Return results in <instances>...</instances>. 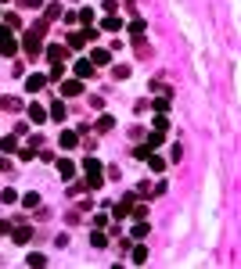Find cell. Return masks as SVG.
<instances>
[{
    "mask_svg": "<svg viewBox=\"0 0 241 269\" xmlns=\"http://www.w3.org/2000/svg\"><path fill=\"white\" fill-rule=\"evenodd\" d=\"M155 111H159V115H166V111H169V97H159V101H155Z\"/></svg>",
    "mask_w": 241,
    "mask_h": 269,
    "instance_id": "obj_32",
    "label": "cell"
},
{
    "mask_svg": "<svg viewBox=\"0 0 241 269\" xmlns=\"http://www.w3.org/2000/svg\"><path fill=\"white\" fill-rule=\"evenodd\" d=\"M76 22H83V25H94V7H83V11L76 15Z\"/></svg>",
    "mask_w": 241,
    "mask_h": 269,
    "instance_id": "obj_20",
    "label": "cell"
},
{
    "mask_svg": "<svg viewBox=\"0 0 241 269\" xmlns=\"http://www.w3.org/2000/svg\"><path fill=\"white\" fill-rule=\"evenodd\" d=\"M0 4H4V0H0Z\"/></svg>",
    "mask_w": 241,
    "mask_h": 269,
    "instance_id": "obj_37",
    "label": "cell"
},
{
    "mask_svg": "<svg viewBox=\"0 0 241 269\" xmlns=\"http://www.w3.org/2000/svg\"><path fill=\"white\" fill-rule=\"evenodd\" d=\"M25 262H29V266H36V269H40V266H47V255H40V252H33L29 258H25Z\"/></svg>",
    "mask_w": 241,
    "mask_h": 269,
    "instance_id": "obj_25",
    "label": "cell"
},
{
    "mask_svg": "<svg viewBox=\"0 0 241 269\" xmlns=\"http://www.w3.org/2000/svg\"><path fill=\"white\" fill-rule=\"evenodd\" d=\"M148 230H151V226H148V219H137V222H133V230H130V234H133L137 240H141V237L148 234Z\"/></svg>",
    "mask_w": 241,
    "mask_h": 269,
    "instance_id": "obj_19",
    "label": "cell"
},
{
    "mask_svg": "<svg viewBox=\"0 0 241 269\" xmlns=\"http://www.w3.org/2000/svg\"><path fill=\"white\" fill-rule=\"evenodd\" d=\"M58 176H61V180H65V183H69V180H72V176H76V165H72L69 158H58Z\"/></svg>",
    "mask_w": 241,
    "mask_h": 269,
    "instance_id": "obj_11",
    "label": "cell"
},
{
    "mask_svg": "<svg viewBox=\"0 0 241 269\" xmlns=\"http://www.w3.org/2000/svg\"><path fill=\"white\" fill-rule=\"evenodd\" d=\"M162 144H166V133H159V129H155V133L148 136V147L155 151V147H162Z\"/></svg>",
    "mask_w": 241,
    "mask_h": 269,
    "instance_id": "obj_23",
    "label": "cell"
},
{
    "mask_svg": "<svg viewBox=\"0 0 241 269\" xmlns=\"http://www.w3.org/2000/svg\"><path fill=\"white\" fill-rule=\"evenodd\" d=\"M7 230H11V226H7V222H4V219H0V237H4V234H7Z\"/></svg>",
    "mask_w": 241,
    "mask_h": 269,
    "instance_id": "obj_36",
    "label": "cell"
},
{
    "mask_svg": "<svg viewBox=\"0 0 241 269\" xmlns=\"http://www.w3.org/2000/svg\"><path fill=\"white\" fill-rule=\"evenodd\" d=\"M144 29H148V25H144V18H137V22H130V33H133L137 40H141V36H144Z\"/></svg>",
    "mask_w": 241,
    "mask_h": 269,
    "instance_id": "obj_24",
    "label": "cell"
},
{
    "mask_svg": "<svg viewBox=\"0 0 241 269\" xmlns=\"http://www.w3.org/2000/svg\"><path fill=\"white\" fill-rule=\"evenodd\" d=\"M65 76V68H61V61H51V79H61Z\"/></svg>",
    "mask_w": 241,
    "mask_h": 269,
    "instance_id": "obj_33",
    "label": "cell"
},
{
    "mask_svg": "<svg viewBox=\"0 0 241 269\" xmlns=\"http://www.w3.org/2000/svg\"><path fill=\"white\" fill-rule=\"evenodd\" d=\"M0 201H4V205H15V201H18V194H15L11 187H7L4 194H0Z\"/></svg>",
    "mask_w": 241,
    "mask_h": 269,
    "instance_id": "obj_30",
    "label": "cell"
},
{
    "mask_svg": "<svg viewBox=\"0 0 241 269\" xmlns=\"http://www.w3.org/2000/svg\"><path fill=\"white\" fill-rule=\"evenodd\" d=\"M22 205H25V208H36V205H40V194H33V190H29V194L22 198Z\"/></svg>",
    "mask_w": 241,
    "mask_h": 269,
    "instance_id": "obj_27",
    "label": "cell"
},
{
    "mask_svg": "<svg viewBox=\"0 0 241 269\" xmlns=\"http://www.w3.org/2000/svg\"><path fill=\"white\" fill-rule=\"evenodd\" d=\"M108 61H112V50H105V47L90 50V65H94V68H101V65H108Z\"/></svg>",
    "mask_w": 241,
    "mask_h": 269,
    "instance_id": "obj_7",
    "label": "cell"
},
{
    "mask_svg": "<svg viewBox=\"0 0 241 269\" xmlns=\"http://www.w3.org/2000/svg\"><path fill=\"white\" fill-rule=\"evenodd\" d=\"M130 258H133L137 266H144V262H148V252H144V244H141V248H133V255H130Z\"/></svg>",
    "mask_w": 241,
    "mask_h": 269,
    "instance_id": "obj_26",
    "label": "cell"
},
{
    "mask_svg": "<svg viewBox=\"0 0 241 269\" xmlns=\"http://www.w3.org/2000/svg\"><path fill=\"white\" fill-rule=\"evenodd\" d=\"M97 29H101V33H119V29H123V22H119L115 15H108V18H101Z\"/></svg>",
    "mask_w": 241,
    "mask_h": 269,
    "instance_id": "obj_12",
    "label": "cell"
},
{
    "mask_svg": "<svg viewBox=\"0 0 241 269\" xmlns=\"http://www.w3.org/2000/svg\"><path fill=\"white\" fill-rule=\"evenodd\" d=\"M148 154H151V147H148V144H141V147H133V158H141V162H144Z\"/></svg>",
    "mask_w": 241,
    "mask_h": 269,
    "instance_id": "obj_31",
    "label": "cell"
},
{
    "mask_svg": "<svg viewBox=\"0 0 241 269\" xmlns=\"http://www.w3.org/2000/svg\"><path fill=\"white\" fill-rule=\"evenodd\" d=\"M47 118H54V122H61V118H65V104H61V101H51V108H47Z\"/></svg>",
    "mask_w": 241,
    "mask_h": 269,
    "instance_id": "obj_14",
    "label": "cell"
},
{
    "mask_svg": "<svg viewBox=\"0 0 241 269\" xmlns=\"http://www.w3.org/2000/svg\"><path fill=\"white\" fill-rule=\"evenodd\" d=\"M90 244H94V248H105V244H108V234H105V230L97 226L94 234H90Z\"/></svg>",
    "mask_w": 241,
    "mask_h": 269,
    "instance_id": "obj_18",
    "label": "cell"
},
{
    "mask_svg": "<svg viewBox=\"0 0 241 269\" xmlns=\"http://www.w3.org/2000/svg\"><path fill=\"white\" fill-rule=\"evenodd\" d=\"M0 54H4V58H15L18 54V43H15V36H11L7 25H0Z\"/></svg>",
    "mask_w": 241,
    "mask_h": 269,
    "instance_id": "obj_2",
    "label": "cell"
},
{
    "mask_svg": "<svg viewBox=\"0 0 241 269\" xmlns=\"http://www.w3.org/2000/svg\"><path fill=\"white\" fill-rule=\"evenodd\" d=\"M72 68H76V79H90V76H94V65H90V58H76V65H72Z\"/></svg>",
    "mask_w": 241,
    "mask_h": 269,
    "instance_id": "obj_5",
    "label": "cell"
},
{
    "mask_svg": "<svg viewBox=\"0 0 241 269\" xmlns=\"http://www.w3.org/2000/svg\"><path fill=\"white\" fill-rule=\"evenodd\" d=\"M155 129L166 133V129H169V115H155Z\"/></svg>",
    "mask_w": 241,
    "mask_h": 269,
    "instance_id": "obj_28",
    "label": "cell"
},
{
    "mask_svg": "<svg viewBox=\"0 0 241 269\" xmlns=\"http://www.w3.org/2000/svg\"><path fill=\"white\" fill-rule=\"evenodd\" d=\"M43 33H47V25H43V22H36L33 25V29H25V36H22V43H25V54H40L43 50Z\"/></svg>",
    "mask_w": 241,
    "mask_h": 269,
    "instance_id": "obj_1",
    "label": "cell"
},
{
    "mask_svg": "<svg viewBox=\"0 0 241 269\" xmlns=\"http://www.w3.org/2000/svg\"><path fill=\"white\" fill-rule=\"evenodd\" d=\"M18 4H22V7H33V11H36V7H43V0H18Z\"/></svg>",
    "mask_w": 241,
    "mask_h": 269,
    "instance_id": "obj_35",
    "label": "cell"
},
{
    "mask_svg": "<svg viewBox=\"0 0 241 269\" xmlns=\"http://www.w3.org/2000/svg\"><path fill=\"white\" fill-rule=\"evenodd\" d=\"M87 43H90V40H87V33H69V47H72V50L87 47Z\"/></svg>",
    "mask_w": 241,
    "mask_h": 269,
    "instance_id": "obj_15",
    "label": "cell"
},
{
    "mask_svg": "<svg viewBox=\"0 0 241 269\" xmlns=\"http://www.w3.org/2000/svg\"><path fill=\"white\" fill-rule=\"evenodd\" d=\"M144 162H148V169H151V172H166V162L159 158V154H148Z\"/></svg>",
    "mask_w": 241,
    "mask_h": 269,
    "instance_id": "obj_17",
    "label": "cell"
},
{
    "mask_svg": "<svg viewBox=\"0 0 241 269\" xmlns=\"http://www.w3.org/2000/svg\"><path fill=\"white\" fill-rule=\"evenodd\" d=\"M25 115H29V122H33V126L47 122V108H40V104H29V111H25Z\"/></svg>",
    "mask_w": 241,
    "mask_h": 269,
    "instance_id": "obj_10",
    "label": "cell"
},
{
    "mask_svg": "<svg viewBox=\"0 0 241 269\" xmlns=\"http://www.w3.org/2000/svg\"><path fill=\"white\" fill-rule=\"evenodd\" d=\"M58 147H61V151H76V147H79V133H72V129H65V133L58 136Z\"/></svg>",
    "mask_w": 241,
    "mask_h": 269,
    "instance_id": "obj_3",
    "label": "cell"
},
{
    "mask_svg": "<svg viewBox=\"0 0 241 269\" xmlns=\"http://www.w3.org/2000/svg\"><path fill=\"white\" fill-rule=\"evenodd\" d=\"M101 183H105V176H101V172H87V187L90 190H97Z\"/></svg>",
    "mask_w": 241,
    "mask_h": 269,
    "instance_id": "obj_22",
    "label": "cell"
},
{
    "mask_svg": "<svg viewBox=\"0 0 241 269\" xmlns=\"http://www.w3.org/2000/svg\"><path fill=\"white\" fill-rule=\"evenodd\" d=\"M47 18H51V22H54V18H61V4H51L47 7Z\"/></svg>",
    "mask_w": 241,
    "mask_h": 269,
    "instance_id": "obj_34",
    "label": "cell"
},
{
    "mask_svg": "<svg viewBox=\"0 0 241 269\" xmlns=\"http://www.w3.org/2000/svg\"><path fill=\"white\" fill-rule=\"evenodd\" d=\"M0 151H4V154H15V151H18V136H0Z\"/></svg>",
    "mask_w": 241,
    "mask_h": 269,
    "instance_id": "obj_16",
    "label": "cell"
},
{
    "mask_svg": "<svg viewBox=\"0 0 241 269\" xmlns=\"http://www.w3.org/2000/svg\"><path fill=\"white\" fill-rule=\"evenodd\" d=\"M43 86H47V76H29L25 79V94H40Z\"/></svg>",
    "mask_w": 241,
    "mask_h": 269,
    "instance_id": "obj_9",
    "label": "cell"
},
{
    "mask_svg": "<svg viewBox=\"0 0 241 269\" xmlns=\"http://www.w3.org/2000/svg\"><path fill=\"white\" fill-rule=\"evenodd\" d=\"M133 201H137V194H130V198H123L119 205L112 208V219H123V216H130V208H133Z\"/></svg>",
    "mask_w": 241,
    "mask_h": 269,
    "instance_id": "obj_6",
    "label": "cell"
},
{
    "mask_svg": "<svg viewBox=\"0 0 241 269\" xmlns=\"http://www.w3.org/2000/svg\"><path fill=\"white\" fill-rule=\"evenodd\" d=\"M112 126H115V118H112V115H101V118H97V133H108Z\"/></svg>",
    "mask_w": 241,
    "mask_h": 269,
    "instance_id": "obj_21",
    "label": "cell"
},
{
    "mask_svg": "<svg viewBox=\"0 0 241 269\" xmlns=\"http://www.w3.org/2000/svg\"><path fill=\"white\" fill-rule=\"evenodd\" d=\"M58 86H61L65 97H79V94H83V79H61Z\"/></svg>",
    "mask_w": 241,
    "mask_h": 269,
    "instance_id": "obj_4",
    "label": "cell"
},
{
    "mask_svg": "<svg viewBox=\"0 0 241 269\" xmlns=\"http://www.w3.org/2000/svg\"><path fill=\"white\" fill-rule=\"evenodd\" d=\"M83 169L87 172H101V162L97 158H83Z\"/></svg>",
    "mask_w": 241,
    "mask_h": 269,
    "instance_id": "obj_29",
    "label": "cell"
},
{
    "mask_svg": "<svg viewBox=\"0 0 241 269\" xmlns=\"http://www.w3.org/2000/svg\"><path fill=\"white\" fill-rule=\"evenodd\" d=\"M11 240H15V244H25V240H33V226H15Z\"/></svg>",
    "mask_w": 241,
    "mask_h": 269,
    "instance_id": "obj_13",
    "label": "cell"
},
{
    "mask_svg": "<svg viewBox=\"0 0 241 269\" xmlns=\"http://www.w3.org/2000/svg\"><path fill=\"white\" fill-rule=\"evenodd\" d=\"M69 58V47H65V43H51L47 47V61H65Z\"/></svg>",
    "mask_w": 241,
    "mask_h": 269,
    "instance_id": "obj_8",
    "label": "cell"
}]
</instances>
